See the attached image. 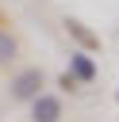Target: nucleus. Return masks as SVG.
I'll list each match as a JSON object with an SVG mask.
<instances>
[{"label":"nucleus","mask_w":119,"mask_h":122,"mask_svg":"<svg viewBox=\"0 0 119 122\" xmlns=\"http://www.w3.org/2000/svg\"><path fill=\"white\" fill-rule=\"evenodd\" d=\"M15 57H19V42H15V34H12L8 27H0V69L12 65Z\"/></svg>","instance_id":"39448f33"},{"label":"nucleus","mask_w":119,"mask_h":122,"mask_svg":"<svg viewBox=\"0 0 119 122\" xmlns=\"http://www.w3.org/2000/svg\"><path fill=\"white\" fill-rule=\"evenodd\" d=\"M31 122H61V99L38 92L31 99Z\"/></svg>","instance_id":"7ed1b4c3"},{"label":"nucleus","mask_w":119,"mask_h":122,"mask_svg":"<svg viewBox=\"0 0 119 122\" xmlns=\"http://www.w3.org/2000/svg\"><path fill=\"white\" fill-rule=\"evenodd\" d=\"M42 84H46L42 69H23V72L12 80V92H8V95H12L15 103H31V99L42 92Z\"/></svg>","instance_id":"f257e3e1"},{"label":"nucleus","mask_w":119,"mask_h":122,"mask_svg":"<svg viewBox=\"0 0 119 122\" xmlns=\"http://www.w3.org/2000/svg\"><path fill=\"white\" fill-rule=\"evenodd\" d=\"M58 88H61V92H81V80H77V76L65 69V72L58 76Z\"/></svg>","instance_id":"423d86ee"},{"label":"nucleus","mask_w":119,"mask_h":122,"mask_svg":"<svg viewBox=\"0 0 119 122\" xmlns=\"http://www.w3.org/2000/svg\"><path fill=\"white\" fill-rule=\"evenodd\" d=\"M115 99H119V92H115Z\"/></svg>","instance_id":"0eeeda50"},{"label":"nucleus","mask_w":119,"mask_h":122,"mask_svg":"<svg viewBox=\"0 0 119 122\" xmlns=\"http://www.w3.org/2000/svg\"><path fill=\"white\" fill-rule=\"evenodd\" d=\"M61 27H65V34H69L81 50H88V53H96V50H100V34H96V30H88V23H81V19L65 15V23H61Z\"/></svg>","instance_id":"f03ea898"},{"label":"nucleus","mask_w":119,"mask_h":122,"mask_svg":"<svg viewBox=\"0 0 119 122\" xmlns=\"http://www.w3.org/2000/svg\"><path fill=\"white\" fill-rule=\"evenodd\" d=\"M69 72H73L81 84H92L100 69H96V61L88 57V50H77V53H69Z\"/></svg>","instance_id":"20e7f679"}]
</instances>
